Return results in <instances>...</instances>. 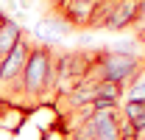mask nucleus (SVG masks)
<instances>
[{
    "instance_id": "nucleus-1",
    "label": "nucleus",
    "mask_w": 145,
    "mask_h": 140,
    "mask_svg": "<svg viewBox=\"0 0 145 140\" xmlns=\"http://www.w3.org/2000/svg\"><path fill=\"white\" fill-rule=\"evenodd\" d=\"M53 84H56V53L50 51V45L34 42L25 70H22V98L36 104L50 92Z\"/></svg>"
},
{
    "instance_id": "nucleus-2",
    "label": "nucleus",
    "mask_w": 145,
    "mask_h": 140,
    "mask_svg": "<svg viewBox=\"0 0 145 140\" xmlns=\"http://www.w3.org/2000/svg\"><path fill=\"white\" fill-rule=\"evenodd\" d=\"M142 59L140 56H117V53H101L95 62L89 65V73L95 76V84L98 81H109V84H117V87L126 90V84L142 70ZM87 73V76H89Z\"/></svg>"
},
{
    "instance_id": "nucleus-3",
    "label": "nucleus",
    "mask_w": 145,
    "mask_h": 140,
    "mask_svg": "<svg viewBox=\"0 0 145 140\" xmlns=\"http://www.w3.org/2000/svg\"><path fill=\"white\" fill-rule=\"evenodd\" d=\"M31 45L34 42H28L22 36L17 45L0 59V95L8 98V101L22 98V70H25V62H28Z\"/></svg>"
},
{
    "instance_id": "nucleus-4",
    "label": "nucleus",
    "mask_w": 145,
    "mask_h": 140,
    "mask_svg": "<svg viewBox=\"0 0 145 140\" xmlns=\"http://www.w3.org/2000/svg\"><path fill=\"white\" fill-rule=\"evenodd\" d=\"M137 6H140V0H117L114 9H112V17H109L106 28L109 31H126V28H131L140 20Z\"/></svg>"
},
{
    "instance_id": "nucleus-5",
    "label": "nucleus",
    "mask_w": 145,
    "mask_h": 140,
    "mask_svg": "<svg viewBox=\"0 0 145 140\" xmlns=\"http://www.w3.org/2000/svg\"><path fill=\"white\" fill-rule=\"evenodd\" d=\"M92 123H95V140H120V109L92 112Z\"/></svg>"
},
{
    "instance_id": "nucleus-6",
    "label": "nucleus",
    "mask_w": 145,
    "mask_h": 140,
    "mask_svg": "<svg viewBox=\"0 0 145 140\" xmlns=\"http://www.w3.org/2000/svg\"><path fill=\"white\" fill-rule=\"evenodd\" d=\"M72 31V25L67 22L64 17H59V14H50V17H45L39 25L34 28L36 34V42L39 45H48V42H56L59 36H67Z\"/></svg>"
},
{
    "instance_id": "nucleus-7",
    "label": "nucleus",
    "mask_w": 145,
    "mask_h": 140,
    "mask_svg": "<svg viewBox=\"0 0 145 140\" xmlns=\"http://www.w3.org/2000/svg\"><path fill=\"white\" fill-rule=\"evenodd\" d=\"M20 39H22V28H20V22H17V20H11V17H6L3 22H0V59L11 51Z\"/></svg>"
},
{
    "instance_id": "nucleus-8",
    "label": "nucleus",
    "mask_w": 145,
    "mask_h": 140,
    "mask_svg": "<svg viewBox=\"0 0 145 140\" xmlns=\"http://www.w3.org/2000/svg\"><path fill=\"white\" fill-rule=\"evenodd\" d=\"M120 112H123V118L131 123V129H134L137 135H140V132H145V104H134V101H126Z\"/></svg>"
},
{
    "instance_id": "nucleus-9",
    "label": "nucleus",
    "mask_w": 145,
    "mask_h": 140,
    "mask_svg": "<svg viewBox=\"0 0 145 140\" xmlns=\"http://www.w3.org/2000/svg\"><path fill=\"white\" fill-rule=\"evenodd\" d=\"M123 98H126V101H134V104H145V65H142V70L126 84Z\"/></svg>"
},
{
    "instance_id": "nucleus-10",
    "label": "nucleus",
    "mask_w": 145,
    "mask_h": 140,
    "mask_svg": "<svg viewBox=\"0 0 145 140\" xmlns=\"http://www.w3.org/2000/svg\"><path fill=\"white\" fill-rule=\"evenodd\" d=\"M95 95H101V98H109V101L120 104V101H123V87L109 84V81H98V84H95Z\"/></svg>"
},
{
    "instance_id": "nucleus-11",
    "label": "nucleus",
    "mask_w": 145,
    "mask_h": 140,
    "mask_svg": "<svg viewBox=\"0 0 145 140\" xmlns=\"http://www.w3.org/2000/svg\"><path fill=\"white\" fill-rule=\"evenodd\" d=\"M70 140H95V123H92V115L84 118L78 126H72Z\"/></svg>"
},
{
    "instance_id": "nucleus-12",
    "label": "nucleus",
    "mask_w": 145,
    "mask_h": 140,
    "mask_svg": "<svg viewBox=\"0 0 145 140\" xmlns=\"http://www.w3.org/2000/svg\"><path fill=\"white\" fill-rule=\"evenodd\" d=\"M109 53H117V56H137L140 53V42L131 36V39H120V42H112Z\"/></svg>"
},
{
    "instance_id": "nucleus-13",
    "label": "nucleus",
    "mask_w": 145,
    "mask_h": 140,
    "mask_svg": "<svg viewBox=\"0 0 145 140\" xmlns=\"http://www.w3.org/2000/svg\"><path fill=\"white\" fill-rule=\"evenodd\" d=\"M137 11H140V20H145V0H140V6H137Z\"/></svg>"
},
{
    "instance_id": "nucleus-14",
    "label": "nucleus",
    "mask_w": 145,
    "mask_h": 140,
    "mask_svg": "<svg viewBox=\"0 0 145 140\" xmlns=\"http://www.w3.org/2000/svg\"><path fill=\"white\" fill-rule=\"evenodd\" d=\"M3 20H6V11H3V9H0V22H3Z\"/></svg>"
},
{
    "instance_id": "nucleus-15",
    "label": "nucleus",
    "mask_w": 145,
    "mask_h": 140,
    "mask_svg": "<svg viewBox=\"0 0 145 140\" xmlns=\"http://www.w3.org/2000/svg\"><path fill=\"white\" fill-rule=\"evenodd\" d=\"M137 140H145V132H140V135H137Z\"/></svg>"
},
{
    "instance_id": "nucleus-16",
    "label": "nucleus",
    "mask_w": 145,
    "mask_h": 140,
    "mask_svg": "<svg viewBox=\"0 0 145 140\" xmlns=\"http://www.w3.org/2000/svg\"><path fill=\"white\" fill-rule=\"evenodd\" d=\"M50 3H53V6H59V3H64V0H50Z\"/></svg>"
},
{
    "instance_id": "nucleus-17",
    "label": "nucleus",
    "mask_w": 145,
    "mask_h": 140,
    "mask_svg": "<svg viewBox=\"0 0 145 140\" xmlns=\"http://www.w3.org/2000/svg\"><path fill=\"white\" fill-rule=\"evenodd\" d=\"M0 3H3V0H0Z\"/></svg>"
}]
</instances>
